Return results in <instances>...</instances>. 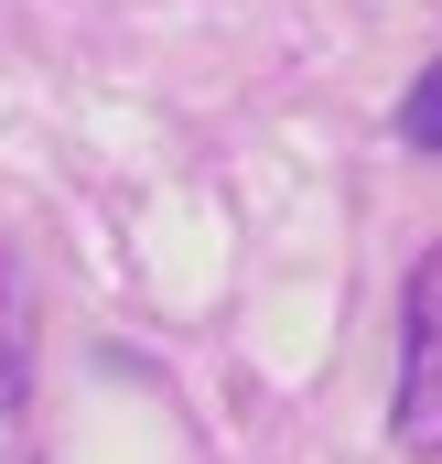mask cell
Returning a JSON list of instances; mask_svg holds the SVG:
<instances>
[{"label": "cell", "mask_w": 442, "mask_h": 464, "mask_svg": "<svg viewBox=\"0 0 442 464\" xmlns=\"http://www.w3.org/2000/svg\"><path fill=\"white\" fill-rule=\"evenodd\" d=\"M399 140L410 151H442V54L410 76V98H399Z\"/></svg>", "instance_id": "cell-3"}, {"label": "cell", "mask_w": 442, "mask_h": 464, "mask_svg": "<svg viewBox=\"0 0 442 464\" xmlns=\"http://www.w3.org/2000/svg\"><path fill=\"white\" fill-rule=\"evenodd\" d=\"M399 454L442 464V248L410 259V292H399V411H389Z\"/></svg>", "instance_id": "cell-1"}, {"label": "cell", "mask_w": 442, "mask_h": 464, "mask_svg": "<svg viewBox=\"0 0 442 464\" xmlns=\"http://www.w3.org/2000/svg\"><path fill=\"white\" fill-rule=\"evenodd\" d=\"M22 389H33V324H22V281L0 259V421L22 411Z\"/></svg>", "instance_id": "cell-2"}]
</instances>
